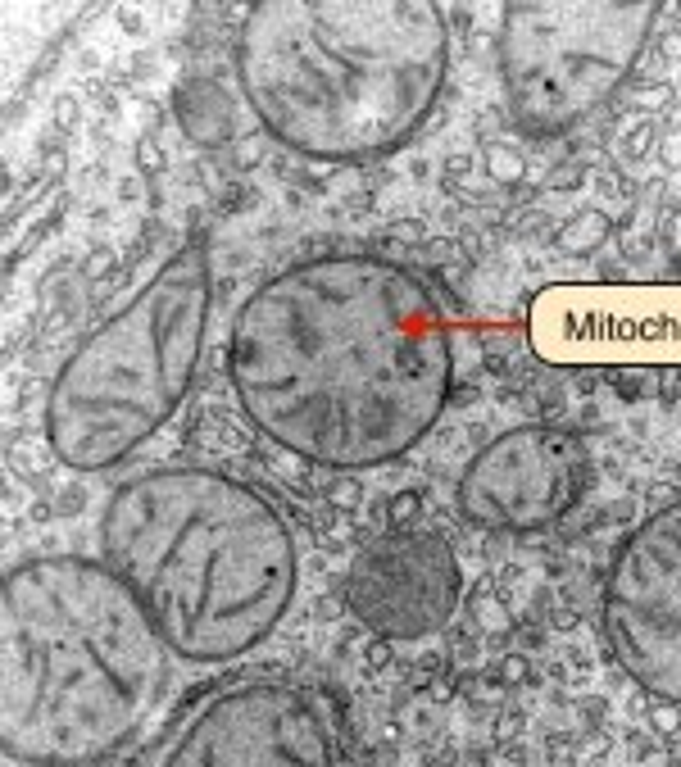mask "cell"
Here are the masks:
<instances>
[{
  "mask_svg": "<svg viewBox=\"0 0 681 767\" xmlns=\"http://www.w3.org/2000/svg\"><path fill=\"white\" fill-rule=\"evenodd\" d=\"M445 64V19L395 0H277L250 10L237 37L255 118L314 159H368L414 137Z\"/></svg>",
  "mask_w": 681,
  "mask_h": 767,
  "instance_id": "277c9868",
  "label": "cell"
},
{
  "mask_svg": "<svg viewBox=\"0 0 681 767\" xmlns=\"http://www.w3.org/2000/svg\"><path fill=\"white\" fill-rule=\"evenodd\" d=\"M164 636L105 563L28 559L5 577L0 736L19 763L87 767L123 749L168 681Z\"/></svg>",
  "mask_w": 681,
  "mask_h": 767,
  "instance_id": "7a4b0ae2",
  "label": "cell"
},
{
  "mask_svg": "<svg viewBox=\"0 0 681 767\" xmlns=\"http://www.w3.org/2000/svg\"><path fill=\"white\" fill-rule=\"evenodd\" d=\"M604 631L650 695L681 704V500L618 545L604 586Z\"/></svg>",
  "mask_w": 681,
  "mask_h": 767,
  "instance_id": "ba28073f",
  "label": "cell"
},
{
  "mask_svg": "<svg viewBox=\"0 0 681 767\" xmlns=\"http://www.w3.org/2000/svg\"><path fill=\"white\" fill-rule=\"evenodd\" d=\"M241 409L282 450L368 468L414 450L450 395V332L409 268L323 255L268 277L227 345Z\"/></svg>",
  "mask_w": 681,
  "mask_h": 767,
  "instance_id": "6da1fadb",
  "label": "cell"
},
{
  "mask_svg": "<svg viewBox=\"0 0 681 767\" xmlns=\"http://www.w3.org/2000/svg\"><path fill=\"white\" fill-rule=\"evenodd\" d=\"M346 600L368 631L418 640L445 627L459 604V563L432 531H395L373 541L346 577Z\"/></svg>",
  "mask_w": 681,
  "mask_h": 767,
  "instance_id": "8fae6325",
  "label": "cell"
},
{
  "mask_svg": "<svg viewBox=\"0 0 681 767\" xmlns=\"http://www.w3.org/2000/svg\"><path fill=\"white\" fill-rule=\"evenodd\" d=\"M164 767H336L318 708L291 686H241L182 731Z\"/></svg>",
  "mask_w": 681,
  "mask_h": 767,
  "instance_id": "30bf717a",
  "label": "cell"
},
{
  "mask_svg": "<svg viewBox=\"0 0 681 767\" xmlns=\"http://www.w3.org/2000/svg\"><path fill=\"white\" fill-rule=\"evenodd\" d=\"M100 550L187 663L255 649L300 577L296 541L273 504L205 468H159L119 486L100 518Z\"/></svg>",
  "mask_w": 681,
  "mask_h": 767,
  "instance_id": "3957f363",
  "label": "cell"
},
{
  "mask_svg": "<svg viewBox=\"0 0 681 767\" xmlns=\"http://www.w3.org/2000/svg\"><path fill=\"white\" fill-rule=\"evenodd\" d=\"M209 291V250L187 241L132 305L69 354L46 400L50 450L69 468L96 472L128 459L173 418L205 350Z\"/></svg>",
  "mask_w": 681,
  "mask_h": 767,
  "instance_id": "5b68a950",
  "label": "cell"
},
{
  "mask_svg": "<svg viewBox=\"0 0 681 767\" xmlns=\"http://www.w3.org/2000/svg\"><path fill=\"white\" fill-rule=\"evenodd\" d=\"M527 341L554 368H681V282L550 286Z\"/></svg>",
  "mask_w": 681,
  "mask_h": 767,
  "instance_id": "52a82bcc",
  "label": "cell"
},
{
  "mask_svg": "<svg viewBox=\"0 0 681 767\" xmlns=\"http://www.w3.org/2000/svg\"><path fill=\"white\" fill-rule=\"evenodd\" d=\"M586 477L591 459L573 432L514 427L468 459L459 477V509L495 531H536L573 509Z\"/></svg>",
  "mask_w": 681,
  "mask_h": 767,
  "instance_id": "9c48e42d",
  "label": "cell"
},
{
  "mask_svg": "<svg viewBox=\"0 0 681 767\" xmlns=\"http://www.w3.org/2000/svg\"><path fill=\"white\" fill-rule=\"evenodd\" d=\"M654 5H518L500 23V82L518 128L568 132L632 73Z\"/></svg>",
  "mask_w": 681,
  "mask_h": 767,
  "instance_id": "8992f818",
  "label": "cell"
}]
</instances>
